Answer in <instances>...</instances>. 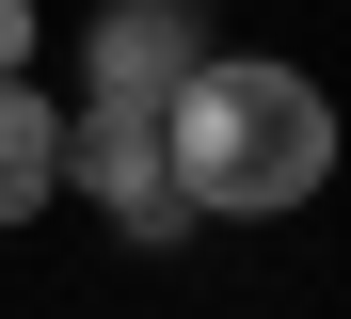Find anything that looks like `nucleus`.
I'll return each mask as SVG.
<instances>
[{"label":"nucleus","instance_id":"obj_1","mask_svg":"<svg viewBox=\"0 0 351 319\" xmlns=\"http://www.w3.org/2000/svg\"><path fill=\"white\" fill-rule=\"evenodd\" d=\"M160 144H176L192 224H287L335 176V96L304 64H271V48H208V80L160 112Z\"/></svg>","mask_w":351,"mask_h":319},{"label":"nucleus","instance_id":"obj_2","mask_svg":"<svg viewBox=\"0 0 351 319\" xmlns=\"http://www.w3.org/2000/svg\"><path fill=\"white\" fill-rule=\"evenodd\" d=\"M64 191H80V208H112V239H128V255H176V239H192L176 144H160L144 112H64Z\"/></svg>","mask_w":351,"mask_h":319},{"label":"nucleus","instance_id":"obj_5","mask_svg":"<svg viewBox=\"0 0 351 319\" xmlns=\"http://www.w3.org/2000/svg\"><path fill=\"white\" fill-rule=\"evenodd\" d=\"M0 80H32V0H0Z\"/></svg>","mask_w":351,"mask_h":319},{"label":"nucleus","instance_id":"obj_3","mask_svg":"<svg viewBox=\"0 0 351 319\" xmlns=\"http://www.w3.org/2000/svg\"><path fill=\"white\" fill-rule=\"evenodd\" d=\"M208 80V16H192V0H112V16L80 32V112H176V96H192Z\"/></svg>","mask_w":351,"mask_h":319},{"label":"nucleus","instance_id":"obj_4","mask_svg":"<svg viewBox=\"0 0 351 319\" xmlns=\"http://www.w3.org/2000/svg\"><path fill=\"white\" fill-rule=\"evenodd\" d=\"M48 191H64V112L32 80H0V224H32Z\"/></svg>","mask_w":351,"mask_h":319}]
</instances>
